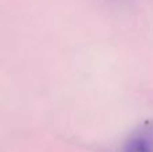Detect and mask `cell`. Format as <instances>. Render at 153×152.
Listing matches in <instances>:
<instances>
[{
  "label": "cell",
  "mask_w": 153,
  "mask_h": 152,
  "mask_svg": "<svg viewBox=\"0 0 153 152\" xmlns=\"http://www.w3.org/2000/svg\"><path fill=\"white\" fill-rule=\"evenodd\" d=\"M124 152H153V121H146L136 131Z\"/></svg>",
  "instance_id": "cell-1"
}]
</instances>
